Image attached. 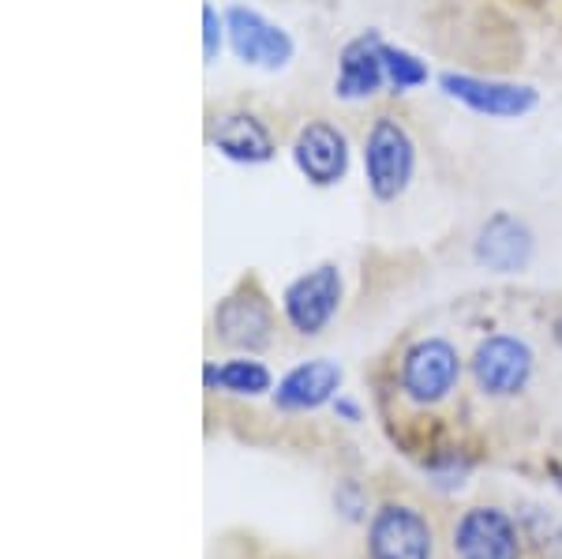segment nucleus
I'll return each mask as SVG.
<instances>
[{
    "label": "nucleus",
    "instance_id": "f257e3e1",
    "mask_svg": "<svg viewBox=\"0 0 562 559\" xmlns=\"http://www.w3.org/2000/svg\"><path fill=\"white\" fill-rule=\"evenodd\" d=\"M416 166H420V155H416L413 132L397 116L379 113L368 124L364 143H360V169H364L368 195L383 206L405 200V192L416 180Z\"/></svg>",
    "mask_w": 562,
    "mask_h": 559
},
{
    "label": "nucleus",
    "instance_id": "f03ea898",
    "mask_svg": "<svg viewBox=\"0 0 562 559\" xmlns=\"http://www.w3.org/2000/svg\"><path fill=\"white\" fill-rule=\"evenodd\" d=\"M346 301V275L334 259L301 270L293 282L281 290V320L293 335L319 338L341 312Z\"/></svg>",
    "mask_w": 562,
    "mask_h": 559
},
{
    "label": "nucleus",
    "instance_id": "7ed1b4c3",
    "mask_svg": "<svg viewBox=\"0 0 562 559\" xmlns=\"http://www.w3.org/2000/svg\"><path fill=\"white\" fill-rule=\"evenodd\" d=\"M214 338L233 354H251L259 357L262 349H270L278 331L274 304L267 301V293L259 290L256 278H240L211 312Z\"/></svg>",
    "mask_w": 562,
    "mask_h": 559
},
{
    "label": "nucleus",
    "instance_id": "20e7f679",
    "mask_svg": "<svg viewBox=\"0 0 562 559\" xmlns=\"http://www.w3.org/2000/svg\"><path fill=\"white\" fill-rule=\"evenodd\" d=\"M461 376H465V360H461L454 342L442 335L416 338L397 365V387L413 405L447 402L458 391Z\"/></svg>",
    "mask_w": 562,
    "mask_h": 559
},
{
    "label": "nucleus",
    "instance_id": "39448f33",
    "mask_svg": "<svg viewBox=\"0 0 562 559\" xmlns=\"http://www.w3.org/2000/svg\"><path fill=\"white\" fill-rule=\"evenodd\" d=\"M442 98L458 102L461 110L484 116V121H525L537 113L540 90L518 79H495V76H473V71H439Z\"/></svg>",
    "mask_w": 562,
    "mask_h": 559
},
{
    "label": "nucleus",
    "instance_id": "423d86ee",
    "mask_svg": "<svg viewBox=\"0 0 562 559\" xmlns=\"http://www.w3.org/2000/svg\"><path fill=\"white\" fill-rule=\"evenodd\" d=\"M532 372H537L532 346L518 335H503V331L480 338L473 360H469V376H473L476 391L495 402L518 399L525 387L532 383Z\"/></svg>",
    "mask_w": 562,
    "mask_h": 559
},
{
    "label": "nucleus",
    "instance_id": "0eeeda50",
    "mask_svg": "<svg viewBox=\"0 0 562 559\" xmlns=\"http://www.w3.org/2000/svg\"><path fill=\"white\" fill-rule=\"evenodd\" d=\"M289 158L293 169L304 177V185L319 188H338L352 169V143L346 128H338L326 116H312L296 128L293 143H289Z\"/></svg>",
    "mask_w": 562,
    "mask_h": 559
},
{
    "label": "nucleus",
    "instance_id": "6e6552de",
    "mask_svg": "<svg viewBox=\"0 0 562 559\" xmlns=\"http://www.w3.org/2000/svg\"><path fill=\"white\" fill-rule=\"evenodd\" d=\"M225 23H229V53L244 68L285 71L296 60V38L270 15H262L259 8L229 4Z\"/></svg>",
    "mask_w": 562,
    "mask_h": 559
},
{
    "label": "nucleus",
    "instance_id": "1a4fd4ad",
    "mask_svg": "<svg viewBox=\"0 0 562 559\" xmlns=\"http://www.w3.org/2000/svg\"><path fill=\"white\" fill-rule=\"evenodd\" d=\"M537 256V233L514 211H492L473 233L476 267L492 275H525Z\"/></svg>",
    "mask_w": 562,
    "mask_h": 559
},
{
    "label": "nucleus",
    "instance_id": "9d476101",
    "mask_svg": "<svg viewBox=\"0 0 562 559\" xmlns=\"http://www.w3.org/2000/svg\"><path fill=\"white\" fill-rule=\"evenodd\" d=\"M206 143L217 158L240 169H262L278 158V135L251 110H222L206 128Z\"/></svg>",
    "mask_w": 562,
    "mask_h": 559
},
{
    "label": "nucleus",
    "instance_id": "9b49d317",
    "mask_svg": "<svg viewBox=\"0 0 562 559\" xmlns=\"http://www.w3.org/2000/svg\"><path fill=\"white\" fill-rule=\"evenodd\" d=\"M431 522L409 503H383L368 518V559H431Z\"/></svg>",
    "mask_w": 562,
    "mask_h": 559
},
{
    "label": "nucleus",
    "instance_id": "f8f14e48",
    "mask_svg": "<svg viewBox=\"0 0 562 559\" xmlns=\"http://www.w3.org/2000/svg\"><path fill=\"white\" fill-rule=\"evenodd\" d=\"M383 31L368 26V31L352 34L338 49V68H334V98L338 102H371L386 90V65H383Z\"/></svg>",
    "mask_w": 562,
    "mask_h": 559
},
{
    "label": "nucleus",
    "instance_id": "ddd939ff",
    "mask_svg": "<svg viewBox=\"0 0 562 559\" xmlns=\"http://www.w3.org/2000/svg\"><path fill=\"white\" fill-rule=\"evenodd\" d=\"M458 559H525V534L503 507H469L454 526Z\"/></svg>",
    "mask_w": 562,
    "mask_h": 559
},
{
    "label": "nucleus",
    "instance_id": "4468645a",
    "mask_svg": "<svg viewBox=\"0 0 562 559\" xmlns=\"http://www.w3.org/2000/svg\"><path fill=\"white\" fill-rule=\"evenodd\" d=\"M346 383V368L330 357H312L293 365L274 387V405L281 413H315L323 405H330L341 394Z\"/></svg>",
    "mask_w": 562,
    "mask_h": 559
},
{
    "label": "nucleus",
    "instance_id": "2eb2a0df",
    "mask_svg": "<svg viewBox=\"0 0 562 559\" xmlns=\"http://www.w3.org/2000/svg\"><path fill=\"white\" fill-rule=\"evenodd\" d=\"M203 387L206 391L233 394V399H262V394H274L278 383H274V372H270L259 357L237 354L229 360H206Z\"/></svg>",
    "mask_w": 562,
    "mask_h": 559
},
{
    "label": "nucleus",
    "instance_id": "dca6fc26",
    "mask_svg": "<svg viewBox=\"0 0 562 559\" xmlns=\"http://www.w3.org/2000/svg\"><path fill=\"white\" fill-rule=\"evenodd\" d=\"M383 65H386V94H413V90L431 83V68L420 53H413L409 45L386 42L383 45Z\"/></svg>",
    "mask_w": 562,
    "mask_h": 559
},
{
    "label": "nucleus",
    "instance_id": "f3484780",
    "mask_svg": "<svg viewBox=\"0 0 562 559\" xmlns=\"http://www.w3.org/2000/svg\"><path fill=\"white\" fill-rule=\"evenodd\" d=\"M225 49H229V23H225V8H217L214 0H203V65L214 68Z\"/></svg>",
    "mask_w": 562,
    "mask_h": 559
},
{
    "label": "nucleus",
    "instance_id": "a211bd4d",
    "mask_svg": "<svg viewBox=\"0 0 562 559\" xmlns=\"http://www.w3.org/2000/svg\"><path fill=\"white\" fill-rule=\"evenodd\" d=\"M424 473L431 477L435 489L450 492V489H461V484H465V477L473 473V462H469L465 455H458V450H439L431 462H424Z\"/></svg>",
    "mask_w": 562,
    "mask_h": 559
},
{
    "label": "nucleus",
    "instance_id": "6ab92c4d",
    "mask_svg": "<svg viewBox=\"0 0 562 559\" xmlns=\"http://www.w3.org/2000/svg\"><path fill=\"white\" fill-rule=\"evenodd\" d=\"M334 507L341 511V518L346 522H364L368 518V495L360 489V481H338V489H334Z\"/></svg>",
    "mask_w": 562,
    "mask_h": 559
},
{
    "label": "nucleus",
    "instance_id": "aec40b11",
    "mask_svg": "<svg viewBox=\"0 0 562 559\" xmlns=\"http://www.w3.org/2000/svg\"><path fill=\"white\" fill-rule=\"evenodd\" d=\"M330 410L338 413V421H346V425H360V421H364V405L352 399V394H338V399L330 402Z\"/></svg>",
    "mask_w": 562,
    "mask_h": 559
},
{
    "label": "nucleus",
    "instance_id": "412c9836",
    "mask_svg": "<svg viewBox=\"0 0 562 559\" xmlns=\"http://www.w3.org/2000/svg\"><path fill=\"white\" fill-rule=\"evenodd\" d=\"M551 338H555V346L562 349V315H555V323H551Z\"/></svg>",
    "mask_w": 562,
    "mask_h": 559
}]
</instances>
